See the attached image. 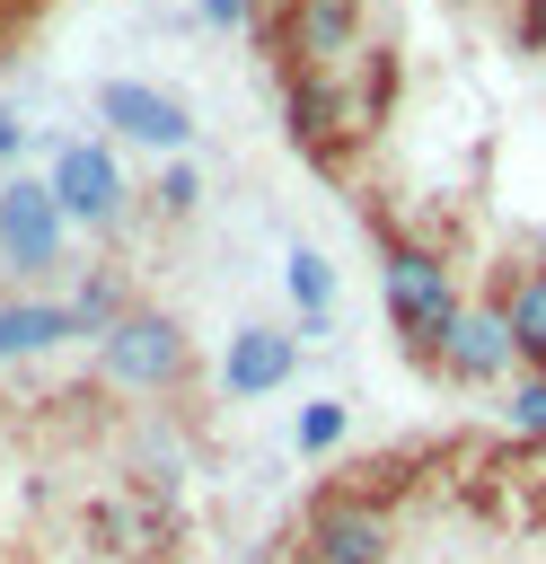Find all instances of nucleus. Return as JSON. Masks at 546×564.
Instances as JSON below:
<instances>
[{
  "mask_svg": "<svg viewBox=\"0 0 546 564\" xmlns=\"http://www.w3.org/2000/svg\"><path fill=\"white\" fill-rule=\"evenodd\" d=\"M432 370H440L449 388H502V379H520V344H511V317H502L493 291H467V308L449 317Z\"/></svg>",
  "mask_w": 546,
  "mask_h": 564,
  "instance_id": "nucleus-8",
  "label": "nucleus"
},
{
  "mask_svg": "<svg viewBox=\"0 0 546 564\" xmlns=\"http://www.w3.org/2000/svg\"><path fill=\"white\" fill-rule=\"evenodd\" d=\"M0 26H9V0H0Z\"/></svg>",
  "mask_w": 546,
  "mask_h": 564,
  "instance_id": "nucleus-22",
  "label": "nucleus"
},
{
  "mask_svg": "<svg viewBox=\"0 0 546 564\" xmlns=\"http://www.w3.org/2000/svg\"><path fill=\"white\" fill-rule=\"evenodd\" d=\"M44 185H53V203H62V220H70L79 238H123L132 212H141V185H132L123 150H114V141H88V132H79V141H53Z\"/></svg>",
  "mask_w": 546,
  "mask_h": 564,
  "instance_id": "nucleus-2",
  "label": "nucleus"
},
{
  "mask_svg": "<svg viewBox=\"0 0 546 564\" xmlns=\"http://www.w3.org/2000/svg\"><path fill=\"white\" fill-rule=\"evenodd\" d=\"M282 123H291V150L317 159V167H343V150L370 132L352 115V88L343 79H317V70H282Z\"/></svg>",
  "mask_w": 546,
  "mask_h": 564,
  "instance_id": "nucleus-9",
  "label": "nucleus"
},
{
  "mask_svg": "<svg viewBox=\"0 0 546 564\" xmlns=\"http://www.w3.org/2000/svg\"><path fill=\"white\" fill-rule=\"evenodd\" d=\"M273 44H282V70H317V79H343L361 62V0H282L255 18Z\"/></svg>",
  "mask_w": 546,
  "mask_h": 564,
  "instance_id": "nucleus-5",
  "label": "nucleus"
},
{
  "mask_svg": "<svg viewBox=\"0 0 546 564\" xmlns=\"http://www.w3.org/2000/svg\"><path fill=\"white\" fill-rule=\"evenodd\" d=\"M502 432H511V441H528V449H546V370H520V379H511Z\"/></svg>",
  "mask_w": 546,
  "mask_h": 564,
  "instance_id": "nucleus-17",
  "label": "nucleus"
},
{
  "mask_svg": "<svg viewBox=\"0 0 546 564\" xmlns=\"http://www.w3.org/2000/svg\"><path fill=\"white\" fill-rule=\"evenodd\" d=\"M343 432H352V405H343V397H308V405L291 414V449H299V458H335Z\"/></svg>",
  "mask_w": 546,
  "mask_h": 564,
  "instance_id": "nucleus-15",
  "label": "nucleus"
},
{
  "mask_svg": "<svg viewBox=\"0 0 546 564\" xmlns=\"http://www.w3.org/2000/svg\"><path fill=\"white\" fill-rule=\"evenodd\" d=\"M511 44L546 62V0H511Z\"/></svg>",
  "mask_w": 546,
  "mask_h": 564,
  "instance_id": "nucleus-19",
  "label": "nucleus"
},
{
  "mask_svg": "<svg viewBox=\"0 0 546 564\" xmlns=\"http://www.w3.org/2000/svg\"><path fill=\"white\" fill-rule=\"evenodd\" d=\"M396 555V520L387 502L352 494V485H326L299 520V564H387Z\"/></svg>",
  "mask_w": 546,
  "mask_h": 564,
  "instance_id": "nucleus-6",
  "label": "nucleus"
},
{
  "mask_svg": "<svg viewBox=\"0 0 546 564\" xmlns=\"http://www.w3.org/2000/svg\"><path fill=\"white\" fill-rule=\"evenodd\" d=\"M282 291H291V308H299V335H326V326H335V264H326L308 238L282 247Z\"/></svg>",
  "mask_w": 546,
  "mask_h": 564,
  "instance_id": "nucleus-14",
  "label": "nucleus"
},
{
  "mask_svg": "<svg viewBox=\"0 0 546 564\" xmlns=\"http://www.w3.org/2000/svg\"><path fill=\"white\" fill-rule=\"evenodd\" d=\"M194 18H203V26H220V35H238V26H255V18H264V0H194Z\"/></svg>",
  "mask_w": 546,
  "mask_h": 564,
  "instance_id": "nucleus-18",
  "label": "nucleus"
},
{
  "mask_svg": "<svg viewBox=\"0 0 546 564\" xmlns=\"http://www.w3.org/2000/svg\"><path fill=\"white\" fill-rule=\"evenodd\" d=\"M537 520H546V476H537Z\"/></svg>",
  "mask_w": 546,
  "mask_h": 564,
  "instance_id": "nucleus-21",
  "label": "nucleus"
},
{
  "mask_svg": "<svg viewBox=\"0 0 546 564\" xmlns=\"http://www.w3.org/2000/svg\"><path fill=\"white\" fill-rule=\"evenodd\" d=\"M70 238L79 229L62 220V203H53L44 176H9L0 185V273H18L35 291V282H53L70 264Z\"/></svg>",
  "mask_w": 546,
  "mask_h": 564,
  "instance_id": "nucleus-4",
  "label": "nucleus"
},
{
  "mask_svg": "<svg viewBox=\"0 0 546 564\" xmlns=\"http://www.w3.org/2000/svg\"><path fill=\"white\" fill-rule=\"evenodd\" d=\"M379 308H387V326H396V344L432 370V352H440V335H449V317L467 308V291H458V264L432 247V238H405V229H379Z\"/></svg>",
  "mask_w": 546,
  "mask_h": 564,
  "instance_id": "nucleus-1",
  "label": "nucleus"
},
{
  "mask_svg": "<svg viewBox=\"0 0 546 564\" xmlns=\"http://www.w3.org/2000/svg\"><path fill=\"white\" fill-rule=\"evenodd\" d=\"M493 300H502V317H511L520 370H546V229H537V247L493 282Z\"/></svg>",
  "mask_w": 546,
  "mask_h": 564,
  "instance_id": "nucleus-12",
  "label": "nucleus"
},
{
  "mask_svg": "<svg viewBox=\"0 0 546 564\" xmlns=\"http://www.w3.org/2000/svg\"><path fill=\"white\" fill-rule=\"evenodd\" d=\"M18 150H26V123H18V106H0V185L18 176Z\"/></svg>",
  "mask_w": 546,
  "mask_h": 564,
  "instance_id": "nucleus-20",
  "label": "nucleus"
},
{
  "mask_svg": "<svg viewBox=\"0 0 546 564\" xmlns=\"http://www.w3.org/2000/svg\"><path fill=\"white\" fill-rule=\"evenodd\" d=\"M291 379H299V326H264V317H247V326L220 344V397H229V405L273 397V388H291Z\"/></svg>",
  "mask_w": 546,
  "mask_h": 564,
  "instance_id": "nucleus-10",
  "label": "nucleus"
},
{
  "mask_svg": "<svg viewBox=\"0 0 546 564\" xmlns=\"http://www.w3.org/2000/svg\"><path fill=\"white\" fill-rule=\"evenodd\" d=\"M150 212H159V220H194V212H203V167H194V159H159Z\"/></svg>",
  "mask_w": 546,
  "mask_h": 564,
  "instance_id": "nucleus-16",
  "label": "nucleus"
},
{
  "mask_svg": "<svg viewBox=\"0 0 546 564\" xmlns=\"http://www.w3.org/2000/svg\"><path fill=\"white\" fill-rule=\"evenodd\" d=\"M141 308V291H132V273L123 264H79V291H70V344H106L123 317Z\"/></svg>",
  "mask_w": 546,
  "mask_h": 564,
  "instance_id": "nucleus-13",
  "label": "nucleus"
},
{
  "mask_svg": "<svg viewBox=\"0 0 546 564\" xmlns=\"http://www.w3.org/2000/svg\"><path fill=\"white\" fill-rule=\"evenodd\" d=\"M62 344H70V300H53V291H9L0 300V370L53 361Z\"/></svg>",
  "mask_w": 546,
  "mask_h": 564,
  "instance_id": "nucleus-11",
  "label": "nucleus"
},
{
  "mask_svg": "<svg viewBox=\"0 0 546 564\" xmlns=\"http://www.w3.org/2000/svg\"><path fill=\"white\" fill-rule=\"evenodd\" d=\"M185 370H194V335H185V317L159 308V300H141V308L97 344V388H114V397H176Z\"/></svg>",
  "mask_w": 546,
  "mask_h": 564,
  "instance_id": "nucleus-3",
  "label": "nucleus"
},
{
  "mask_svg": "<svg viewBox=\"0 0 546 564\" xmlns=\"http://www.w3.org/2000/svg\"><path fill=\"white\" fill-rule=\"evenodd\" d=\"M97 123L114 150H159V159H185L194 141V106L159 79H97Z\"/></svg>",
  "mask_w": 546,
  "mask_h": 564,
  "instance_id": "nucleus-7",
  "label": "nucleus"
}]
</instances>
